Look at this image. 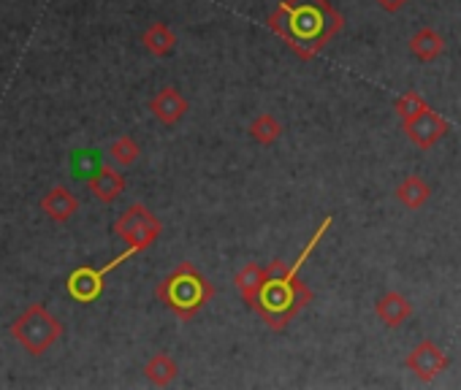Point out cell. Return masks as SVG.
<instances>
[{
    "label": "cell",
    "mask_w": 461,
    "mask_h": 390,
    "mask_svg": "<svg viewBox=\"0 0 461 390\" xmlns=\"http://www.w3.org/2000/svg\"><path fill=\"white\" fill-rule=\"evenodd\" d=\"M141 44L152 57H169L177 47V36L166 22H152L144 33H141Z\"/></svg>",
    "instance_id": "cell-16"
},
{
    "label": "cell",
    "mask_w": 461,
    "mask_h": 390,
    "mask_svg": "<svg viewBox=\"0 0 461 390\" xmlns=\"http://www.w3.org/2000/svg\"><path fill=\"white\" fill-rule=\"evenodd\" d=\"M12 336L31 355H44L63 336V323L55 315H49L47 307L33 304L12 323Z\"/></svg>",
    "instance_id": "cell-4"
},
{
    "label": "cell",
    "mask_w": 461,
    "mask_h": 390,
    "mask_svg": "<svg viewBox=\"0 0 461 390\" xmlns=\"http://www.w3.org/2000/svg\"><path fill=\"white\" fill-rule=\"evenodd\" d=\"M71 169H74V174H76V177L90 179V177L101 169V160H98V155H95V152H74V158H71Z\"/></svg>",
    "instance_id": "cell-21"
},
{
    "label": "cell",
    "mask_w": 461,
    "mask_h": 390,
    "mask_svg": "<svg viewBox=\"0 0 461 390\" xmlns=\"http://www.w3.org/2000/svg\"><path fill=\"white\" fill-rule=\"evenodd\" d=\"M266 280H269V269H266V266H261V264H247V266H242V269L236 272L234 285H236V293L253 307V304L258 301V296H261Z\"/></svg>",
    "instance_id": "cell-14"
},
{
    "label": "cell",
    "mask_w": 461,
    "mask_h": 390,
    "mask_svg": "<svg viewBox=\"0 0 461 390\" xmlns=\"http://www.w3.org/2000/svg\"><path fill=\"white\" fill-rule=\"evenodd\" d=\"M87 190L101 201V204H114L125 193V177L114 166H103L87 179Z\"/></svg>",
    "instance_id": "cell-12"
},
{
    "label": "cell",
    "mask_w": 461,
    "mask_h": 390,
    "mask_svg": "<svg viewBox=\"0 0 461 390\" xmlns=\"http://www.w3.org/2000/svg\"><path fill=\"white\" fill-rule=\"evenodd\" d=\"M247 134H250V139H253L255 144L271 147V144H277V142L282 139L285 127H282V122H279L271 111H261V114L250 122Z\"/></svg>",
    "instance_id": "cell-17"
},
{
    "label": "cell",
    "mask_w": 461,
    "mask_h": 390,
    "mask_svg": "<svg viewBox=\"0 0 461 390\" xmlns=\"http://www.w3.org/2000/svg\"><path fill=\"white\" fill-rule=\"evenodd\" d=\"M161 220L152 214L144 204H133L128 206L117 220H114V233L133 249L144 252L149 249L152 244H155L161 238Z\"/></svg>",
    "instance_id": "cell-5"
},
{
    "label": "cell",
    "mask_w": 461,
    "mask_h": 390,
    "mask_svg": "<svg viewBox=\"0 0 461 390\" xmlns=\"http://www.w3.org/2000/svg\"><path fill=\"white\" fill-rule=\"evenodd\" d=\"M410 55L421 63H434L445 55V39L434 28H421L410 39Z\"/></svg>",
    "instance_id": "cell-15"
},
{
    "label": "cell",
    "mask_w": 461,
    "mask_h": 390,
    "mask_svg": "<svg viewBox=\"0 0 461 390\" xmlns=\"http://www.w3.org/2000/svg\"><path fill=\"white\" fill-rule=\"evenodd\" d=\"M41 212L55 220V222H68L74 220V214L79 212V198L66 187V185H55L44 193L41 198Z\"/></svg>",
    "instance_id": "cell-10"
},
{
    "label": "cell",
    "mask_w": 461,
    "mask_h": 390,
    "mask_svg": "<svg viewBox=\"0 0 461 390\" xmlns=\"http://www.w3.org/2000/svg\"><path fill=\"white\" fill-rule=\"evenodd\" d=\"M133 255H138V249L128 247L122 255H117V257L111 260V264H106L103 269L82 266V269L71 272V277H68V282H66L68 296H71L74 301H79V304H90V301H95V299L103 293V277H106L109 272H114L120 264H125V260H130Z\"/></svg>",
    "instance_id": "cell-6"
},
{
    "label": "cell",
    "mask_w": 461,
    "mask_h": 390,
    "mask_svg": "<svg viewBox=\"0 0 461 390\" xmlns=\"http://www.w3.org/2000/svg\"><path fill=\"white\" fill-rule=\"evenodd\" d=\"M138 155H141V150H138V144L133 142V136H120V139H114V142H111V147H109V158H111V163H114V166H120V169L133 166V163L138 160Z\"/></svg>",
    "instance_id": "cell-19"
},
{
    "label": "cell",
    "mask_w": 461,
    "mask_h": 390,
    "mask_svg": "<svg viewBox=\"0 0 461 390\" xmlns=\"http://www.w3.org/2000/svg\"><path fill=\"white\" fill-rule=\"evenodd\" d=\"M266 25L301 60H313L342 30L345 20L329 0H282Z\"/></svg>",
    "instance_id": "cell-1"
},
{
    "label": "cell",
    "mask_w": 461,
    "mask_h": 390,
    "mask_svg": "<svg viewBox=\"0 0 461 390\" xmlns=\"http://www.w3.org/2000/svg\"><path fill=\"white\" fill-rule=\"evenodd\" d=\"M310 304H313V290L304 280L279 282V280L269 277L261 296H258V301L253 304V312L263 320L266 328L285 331V325Z\"/></svg>",
    "instance_id": "cell-3"
},
{
    "label": "cell",
    "mask_w": 461,
    "mask_h": 390,
    "mask_svg": "<svg viewBox=\"0 0 461 390\" xmlns=\"http://www.w3.org/2000/svg\"><path fill=\"white\" fill-rule=\"evenodd\" d=\"M423 108H429V103H426V98H423L421 92H415V90L402 92V95L396 98V103H394V111L399 114L402 122L410 119V117H415V114H421Z\"/></svg>",
    "instance_id": "cell-20"
},
{
    "label": "cell",
    "mask_w": 461,
    "mask_h": 390,
    "mask_svg": "<svg viewBox=\"0 0 461 390\" xmlns=\"http://www.w3.org/2000/svg\"><path fill=\"white\" fill-rule=\"evenodd\" d=\"M404 366H407V371H412L421 382H431V379H437V377L450 366V360H448V355L442 352V347H439L437 342L423 339V342H418V344L407 352Z\"/></svg>",
    "instance_id": "cell-8"
},
{
    "label": "cell",
    "mask_w": 461,
    "mask_h": 390,
    "mask_svg": "<svg viewBox=\"0 0 461 390\" xmlns=\"http://www.w3.org/2000/svg\"><path fill=\"white\" fill-rule=\"evenodd\" d=\"M375 4L386 12V14H399L410 0H375Z\"/></svg>",
    "instance_id": "cell-22"
},
{
    "label": "cell",
    "mask_w": 461,
    "mask_h": 390,
    "mask_svg": "<svg viewBox=\"0 0 461 390\" xmlns=\"http://www.w3.org/2000/svg\"><path fill=\"white\" fill-rule=\"evenodd\" d=\"M402 130H404V136L410 139V144H412L415 150L429 152L431 147H437V144L450 134V122H448L439 111H434V108L429 106V108H423L421 114L404 119V122H402Z\"/></svg>",
    "instance_id": "cell-7"
},
{
    "label": "cell",
    "mask_w": 461,
    "mask_h": 390,
    "mask_svg": "<svg viewBox=\"0 0 461 390\" xmlns=\"http://www.w3.org/2000/svg\"><path fill=\"white\" fill-rule=\"evenodd\" d=\"M149 111L161 125L174 127L185 119V114L191 111V103L177 87H164L149 98Z\"/></svg>",
    "instance_id": "cell-9"
},
{
    "label": "cell",
    "mask_w": 461,
    "mask_h": 390,
    "mask_svg": "<svg viewBox=\"0 0 461 390\" xmlns=\"http://www.w3.org/2000/svg\"><path fill=\"white\" fill-rule=\"evenodd\" d=\"M394 195H396V201H399L404 209L418 212V209H423V206L429 204V198H431V187H429V182H426L423 177L410 174V177H404V179L396 185Z\"/></svg>",
    "instance_id": "cell-13"
},
{
    "label": "cell",
    "mask_w": 461,
    "mask_h": 390,
    "mask_svg": "<svg viewBox=\"0 0 461 390\" xmlns=\"http://www.w3.org/2000/svg\"><path fill=\"white\" fill-rule=\"evenodd\" d=\"M177 374H180V366H177V360L169 352H155L146 360V366H144V377L152 385H158V387L172 385L177 379Z\"/></svg>",
    "instance_id": "cell-18"
},
{
    "label": "cell",
    "mask_w": 461,
    "mask_h": 390,
    "mask_svg": "<svg viewBox=\"0 0 461 390\" xmlns=\"http://www.w3.org/2000/svg\"><path fill=\"white\" fill-rule=\"evenodd\" d=\"M375 315L380 317V323L386 328H402L410 317H412V304L410 299H404L399 290H388L377 299L375 304Z\"/></svg>",
    "instance_id": "cell-11"
},
{
    "label": "cell",
    "mask_w": 461,
    "mask_h": 390,
    "mask_svg": "<svg viewBox=\"0 0 461 390\" xmlns=\"http://www.w3.org/2000/svg\"><path fill=\"white\" fill-rule=\"evenodd\" d=\"M155 299L180 320H193L212 299H215V285L191 264H180L166 280L155 285Z\"/></svg>",
    "instance_id": "cell-2"
}]
</instances>
